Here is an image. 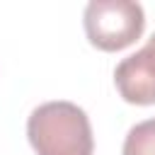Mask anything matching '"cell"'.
I'll use <instances>...</instances> for the list:
<instances>
[{
	"label": "cell",
	"mask_w": 155,
	"mask_h": 155,
	"mask_svg": "<svg viewBox=\"0 0 155 155\" xmlns=\"http://www.w3.org/2000/svg\"><path fill=\"white\" fill-rule=\"evenodd\" d=\"M114 82L128 104H155V51L143 46L126 56L114 70Z\"/></svg>",
	"instance_id": "3"
},
{
	"label": "cell",
	"mask_w": 155,
	"mask_h": 155,
	"mask_svg": "<svg viewBox=\"0 0 155 155\" xmlns=\"http://www.w3.org/2000/svg\"><path fill=\"white\" fill-rule=\"evenodd\" d=\"M145 46H148V48H150V51H155V34H153V36H150V39H148V44H145Z\"/></svg>",
	"instance_id": "5"
},
{
	"label": "cell",
	"mask_w": 155,
	"mask_h": 155,
	"mask_svg": "<svg viewBox=\"0 0 155 155\" xmlns=\"http://www.w3.org/2000/svg\"><path fill=\"white\" fill-rule=\"evenodd\" d=\"M145 15L131 0H92L85 7V34L99 51H121L140 39Z\"/></svg>",
	"instance_id": "2"
},
{
	"label": "cell",
	"mask_w": 155,
	"mask_h": 155,
	"mask_svg": "<svg viewBox=\"0 0 155 155\" xmlns=\"http://www.w3.org/2000/svg\"><path fill=\"white\" fill-rule=\"evenodd\" d=\"M27 136L36 155H92L87 114L73 102H46L29 114Z\"/></svg>",
	"instance_id": "1"
},
{
	"label": "cell",
	"mask_w": 155,
	"mask_h": 155,
	"mask_svg": "<svg viewBox=\"0 0 155 155\" xmlns=\"http://www.w3.org/2000/svg\"><path fill=\"white\" fill-rule=\"evenodd\" d=\"M124 155H155V116L136 124L128 131L124 140Z\"/></svg>",
	"instance_id": "4"
}]
</instances>
